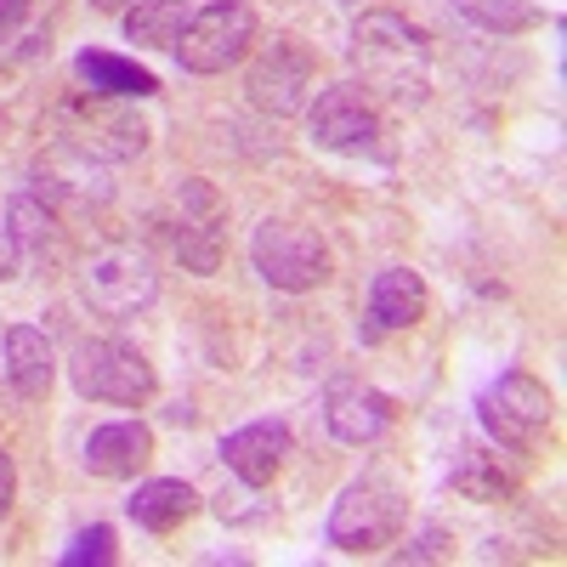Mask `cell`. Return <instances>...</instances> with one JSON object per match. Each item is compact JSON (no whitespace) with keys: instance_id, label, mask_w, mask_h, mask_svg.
<instances>
[{"instance_id":"484cf974","label":"cell","mask_w":567,"mask_h":567,"mask_svg":"<svg viewBox=\"0 0 567 567\" xmlns=\"http://www.w3.org/2000/svg\"><path fill=\"white\" fill-rule=\"evenodd\" d=\"M398 561H454V539H449L443 528H425L414 545L398 550Z\"/></svg>"},{"instance_id":"5bb4252c","label":"cell","mask_w":567,"mask_h":567,"mask_svg":"<svg viewBox=\"0 0 567 567\" xmlns=\"http://www.w3.org/2000/svg\"><path fill=\"white\" fill-rule=\"evenodd\" d=\"M7 233H12V245H18V261L34 267V272H58L63 256H69V239H63V221L58 210L34 199V194H12L7 205Z\"/></svg>"},{"instance_id":"9c48e42d","label":"cell","mask_w":567,"mask_h":567,"mask_svg":"<svg viewBox=\"0 0 567 567\" xmlns=\"http://www.w3.org/2000/svg\"><path fill=\"white\" fill-rule=\"evenodd\" d=\"M312 80H318V58L307 52L296 34H272L261 52H256L250 74H245V91H250V103L261 114L296 120L312 103Z\"/></svg>"},{"instance_id":"ba28073f","label":"cell","mask_w":567,"mask_h":567,"mask_svg":"<svg viewBox=\"0 0 567 567\" xmlns=\"http://www.w3.org/2000/svg\"><path fill=\"white\" fill-rule=\"evenodd\" d=\"M29 194L45 199L58 216L63 210H91V205H109L114 182H109V159L80 148V142L58 136L34 165H29Z\"/></svg>"},{"instance_id":"8fae6325","label":"cell","mask_w":567,"mask_h":567,"mask_svg":"<svg viewBox=\"0 0 567 567\" xmlns=\"http://www.w3.org/2000/svg\"><path fill=\"white\" fill-rule=\"evenodd\" d=\"M307 131H312L318 148H329V154H381L386 159V148H381V136H386L381 109H374L358 85L318 91V97L307 103Z\"/></svg>"},{"instance_id":"5b68a950","label":"cell","mask_w":567,"mask_h":567,"mask_svg":"<svg viewBox=\"0 0 567 567\" xmlns=\"http://www.w3.org/2000/svg\"><path fill=\"white\" fill-rule=\"evenodd\" d=\"M261 34V18L250 0H210L187 18L182 40H176V63L187 74H227L233 63L250 58V45Z\"/></svg>"},{"instance_id":"f1b7e54d","label":"cell","mask_w":567,"mask_h":567,"mask_svg":"<svg viewBox=\"0 0 567 567\" xmlns=\"http://www.w3.org/2000/svg\"><path fill=\"white\" fill-rule=\"evenodd\" d=\"M341 7H363V0H341Z\"/></svg>"},{"instance_id":"30bf717a","label":"cell","mask_w":567,"mask_h":567,"mask_svg":"<svg viewBox=\"0 0 567 567\" xmlns=\"http://www.w3.org/2000/svg\"><path fill=\"white\" fill-rule=\"evenodd\" d=\"M159 239L187 272H199V278H210L221 267V199L199 176L176 182V210L159 216Z\"/></svg>"},{"instance_id":"7c38bea8","label":"cell","mask_w":567,"mask_h":567,"mask_svg":"<svg viewBox=\"0 0 567 567\" xmlns=\"http://www.w3.org/2000/svg\"><path fill=\"white\" fill-rule=\"evenodd\" d=\"M58 136L80 142V148L103 154V159H136L142 148H148V125H142L120 97H91V91H80V97H69L58 109Z\"/></svg>"},{"instance_id":"9a60e30c","label":"cell","mask_w":567,"mask_h":567,"mask_svg":"<svg viewBox=\"0 0 567 567\" xmlns=\"http://www.w3.org/2000/svg\"><path fill=\"white\" fill-rule=\"evenodd\" d=\"M284 454H290V425L284 420H250V425L221 437V460L245 488H267L278 477Z\"/></svg>"},{"instance_id":"603a6c76","label":"cell","mask_w":567,"mask_h":567,"mask_svg":"<svg viewBox=\"0 0 567 567\" xmlns=\"http://www.w3.org/2000/svg\"><path fill=\"white\" fill-rule=\"evenodd\" d=\"M454 7L488 34H523V29L539 23V12L528 7V0H454Z\"/></svg>"},{"instance_id":"ffe728a7","label":"cell","mask_w":567,"mask_h":567,"mask_svg":"<svg viewBox=\"0 0 567 567\" xmlns=\"http://www.w3.org/2000/svg\"><path fill=\"white\" fill-rule=\"evenodd\" d=\"M125 511H131L136 528H148V534H176L187 516L199 511V494L187 488L182 477H148V483H136V494L125 499Z\"/></svg>"},{"instance_id":"e0dca14e","label":"cell","mask_w":567,"mask_h":567,"mask_svg":"<svg viewBox=\"0 0 567 567\" xmlns=\"http://www.w3.org/2000/svg\"><path fill=\"white\" fill-rule=\"evenodd\" d=\"M74 80L91 91V97H120V103L159 97V74L154 69H142L136 58H120V52H103V45H91V52L74 58Z\"/></svg>"},{"instance_id":"6da1fadb","label":"cell","mask_w":567,"mask_h":567,"mask_svg":"<svg viewBox=\"0 0 567 567\" xmlns=\"http://www.w3.org/2000/svg\"><path fill=\"white\" fill-rule=\"evenodd\" d=\"M352 63L386 97H420L432 69V34L398 12H363L352 23Z\"/></svg>"},{"instance_id":"277c9868","label":"cell","mask_w":567,"mask_h":567,"mask_svg":"<svg viewBox=\"0 0 567 567\" xmlns=\"http://www.w3.org/2000/svg\"><path fill=\"white\" fill-rule=\"evenodd\" d=\"M477 420H483V432L511 449V454H534L550 432V420H556V403L550 392L534 381V374L523 369H505L499 381H488L477 392Z\"/></svg>"},{"instance_id":"d6986e66","label":"cell","mask_w":567,"mask_h":567,"mask_svg":"<svg viewBox=\"0 0 567 567\" xmlns=\"http://www.w3.org/2000/svg\"><path fill=\"white\" fill-rule=\"evenodd\" d=\"M0 347H7V374H12L18 398L40 403L45 392H52V381H58V358H52V341H45V329H34V323H12L7 336H0Z\"/></svg>"},{"instance_id":"7402d4cb","label":"cell","mask_w":567,"mask_h":567,"mask_svg":"<svg viewBox=\"0 0 567 567\" xmlns=\"http://www.w3.org/2000/svg\"><path fill=\"white\" fill-rule=\"evenodd\" d=\"M449 483H454V494L460 499H477V505H499V499H511V477L499 471V460L494 454H483V449H460L454 454V471H449Z\"/></svg>"},{"instance_id":"3957f363","label":"cell","mask_w":567,"mask_h":567,"mask_svg":"<svg viewBox=\"0 0 567 567\" xmlns=\"http://www.w3.org/2000/svg\"><path fill=\"white\" fill-rule=\"evenodd\" d=\"M250 261L284 296H307V290H318V284L336 272V256H329L323 233H312L301 221H284V216H267L250 233Z\"/></svg>"},{"instance_id":"83f0119b","label":"cell","mask_w":567,"mask_h":567,"mask_svg":"<svg viewBox=\"0 0 567 567\" xmlns=\"http://www.w3.org/2000/svg\"><path fill=\"white\" fill-rule=\"evenodd\" d=\"M97 12H125V7H136V0H91Z\"/></svg>"},{"instance_id":"ac0fdd59","label":"cell","mask_w":567,"mask_h":567,"mask_svg":"<svg viewBox=\"0 0 567 567\" xmlns=\"http://www.w3.org/2000/svg\"><path fill=\"white\" fill-rule=\"evenodd\" d=\"M425 307H432V296H425V278L414 267L374 272V284H369V318H374V329H369V336H381V329H414L425 318Z\"/></svg>"},{"instance_id":"d4e9b609","label":"cell","mask_w":567,"mask_h":567,"mask_svg":"<svg viewBox=\"0 0 567 567\" xmlns=\"http://www.w3.org/2000/svg\"><path fill=\"white\" fill-rule=\"evenodd\" d=\"M29 18H34V0H0V63L12 58V45L23 40Z\"/></svg>"},{"instance_id":"7a4b0ae2","label":"cell","mask_w":567,"mask_h":567,"mask_svg":"<svg viewBox=\"0 0 567 567\" xmlns=\"http://www.w3.org/2000/svg\"><path fill=\"white\" fill-rule=\"evenodd\" d=\"M403 516H409L403 488L386 477V471H363V477H352L341 488V499L329 505L323 539L336 550H347V556H374L403 534Z\"/></svg>"},{"instance_id":"4316f807","label":"cell","mask_w":567,"mask_h":567,"mask_svg":"<svg viewBox=\"0 0 567 567\" xmlns=\"http://www.w3.org/2000/svg\"><path fill=\"white\" fill-rule=\"evenodd\" d=\"M12 499H18V465H12L7 449H0V516L12 511Z\"/></svg>"},{"instance_id":"8992f818","label":"cell","mask_w":567,"mask_h":567,"mask_svg":"<svg viewBox=\"0 0 567 567\" xmlns=\"http://www.w3.org/2000/svg\"><path fill=\"white\" fill-rule=\"evenodd\" d=\"M69 381L80 398L91 403H120V409H136L159 392V374L154 363L142 358L136 347L114 341V336H97V341H80L74 358H69Z\"/></svg>"},{"instance_id":"44dd1931","label":"cell","mask_w":567,"mask_h":567,"mask_svg":"<svg viewBox=\"0 0 567 567\" xmlns=\"http://www.w3.org/2000/svg\"><path fill=\"white\" fill-rule=\"evenodd\" d=\"M187 18H194V7H187V0H136V7L120 12L125 34H131L136 45H154V52H176Z\"/></svg>"},{"instance_id":"52a82bcc","label":"cell","mask_w":567,"mask_h":567,"mask_svg":"<svg viewBox=\"0 0 567 567\" xmlns=\"http://www.w3.org/2000/svg\"><path fill=\"white\" fill-rule=\"evenodd\" d=\"M80 296L85 307H97L103 318H136L148 312L159 296V272L154 256L142 245H109L80 267Z\"/></svg>"},{"instance_id":"2e32d148","label":"cell","mask_w":567,"mask_h":567,"mask_svg":"<svg viewBox=\"0 0 567 567\" xmlns=\"http://www.w3.org/2000/svg\"><path fill=\"white\" fill-rule=\"evenodd\" d=\"M148 460H154V432L142 420H114L85 437V471L103 483H131L136 471H148Z\"/></svg>"},{"instance_id":"4fadbf2b","label":"cell","mask_w":567,"mask_h":567,"mask_svg":"<svg viewBox=\"0 0 567 567\" xmlns=\"http://www.w3.org/2000/svg\"><path fill=\"white\" fill-rule=\"evenodd\" d=\"M392 420H398V403L381 392V386H369V381H329L323 392V425H329V437L347 443V449H363V443H381L392 432Z\"/></svg>"},{"instance_id":"cb8c5ba5","label":"cell","mask_w":567,"mask_h":567,"mask_svg":"<svg viewBox=\"0 0 567 567\" xmlns=\"http://www.w3.org/2000/svg\"><path fill=\"white\" fill-rule=\"evenodd\" d=\"M120 561V545H114V528L109 523H91L74 534V545L63 550V567H114Z\"/></svg>"}]
</instances>
